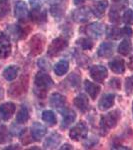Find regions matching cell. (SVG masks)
<instances>
[{
  "label": "cell",
  "mask_w": 133,
  "mask_h": 150,
  "mask_svg": "<svg viewBox=\"0 0 133 150\" xmlns=\"http://www.w3.org/2000/svg\"><path fill=\"white\" fill-rule=\"evenodd\" d=\"M35 92L37 96L43 98L47 93V90L53 86V80L45 71H39L35 75L34 78Z\"/></svg>",
  "instance_id": "1"
},
{
  "label": "cell",
  "mask_w": 133,
  "mask_h": 150,
  "mask_svg": "<svg viewBox=\"0 0 133 150\" xmlns=\"http://www.w3.org/2000/svg\"><path fill=\"white\" fill-rule=\"evenodd\" d=\"M120 119V111L114 110L111 112L107 113V114L103 115L100 120V127L102 130L107 131V130L111 129V128L115 127L117 125L118 121Z\"/></svg>",
  "instance_id": "2"
},
{
  "label": "cell",
  "mask_w": 133,
  "mask_h": 150,
  "mask_svg": "<svg viewBox=\"0 0 133 150\" xmlns=\"http://www.w3.org/2000/svg\"><path fill=\"white\" fill-rule=\"evenodd\" d=\"M68 45L67 39L64 37H57L51 42L47 50V53L49 56H56L59 53H61Z\"/></svg>",
  "instance_id": "3"
},
{
  "label": "cell",
  "mask_w": 133,
  "mask_h": 150,
  "mask_svg": "<svg viewBox=\"0 0 133 150\" xmlns=\"http://www.w3.org/2000/svg\"><path fill=\"white\" fill-rule=\"evenodd\" d=\"M88 134V127L84 122H79L69 131V137L74 141H80L85 139Z\"/></svg>",
  "instance_id": "4"
},
{
  "label": "cell",
  "mask_w": 133,
  "mask_h": 150,
  "mask_svg": "<svg viewBox=\"0 0 133 150\" xmlns=\"http://www.w3.org/2000/svg\"><path fill=\"white\" fill-rule=\"evenodd\" d=\"M11 54L10 37L4 32H0V58L5 59Z\"/></svg>",
  "instance_id": "5"
},
{
  "label": "cell",
  "mask_w": 133,
  "mask_h": 150,
  "mask_svg": "<svg viewBox=\"0 0 133 150\" xmlns=\"http://www.w3.org/2000/svg\"><path fill=\"white\" fill-rule=\"evenodd\" d=\"M89 73H90L91 78L98 83H102L108 75L107 69L102 65H93L89 70Z\"/></svg>",
  "instance_id": "6"
},
{
  "label": "cell",
  "mask_w": 133,
  "mask_h": 150,
  "mask_svg": "<svg viewBox=\"0 0 133 150\" xmlns=\"http://www.w3.org/2000/svg\"><path fill=\"white\" fill-rule=\"evenodd\" d=\"M44 42H45V37L41 34H36L32 37L29 46H30L31 53L33 55H38L42 52L43 48H44Z\"/></svg>",
  "instance_id": "7"
},
{
  "label": "cell",
  "mask_w": 133,
  "mask_h": 150,
  "mask_svg": "<svg viewBox=\"0 0 133 150\" xmlns=\"http://www.w3.org/2000/svg\"><path fill=\"white\" fill-rule=\"evenodd\" d=\"M49 104L59 112H63L66 109V98L60 93H53L49 98Z\"/></svg>",
  "instance_id": "8"
},
{
  "label": "cell",
  "mask_w": 133,
  "mask_h": 150,
  "mask_svg": "<svg viewBox=\"0 0 133 150\" xmlns=\"http://www.w3.org/2000/svg\"><path fill=\"white\" fill-rule=\"evenodd\" d=\"M14 13H15V17L17 18L18 20L22 21V22H25V21L27 20V18L29 17V10L25 2L22 1V0L16 2Z\"/></svg>",
  "instance_id": "9"
},
{
  "label": "cell",
  "mask_w": 133,
  "mask_h": 150,
  "mask_svg": "<svg viewBox=\"0 0 133 150\" xmlns=\"http://www.w3.org/2000/svg\"><path fill=\"white\" fill-rule=\"evenodd\" d=\"M103 32H104V26H103V24H101L99 22L91 23L85 27L86 34L88 36H90L91 38H95V39L101 37Z\"/></svg>",
  "instance_id": "10"
},
{
  "label": "cell",
  "mask_w": 133,
  "mask_h": 150,
  "mask_svg": "<svg viewBox=\"0 0 133 150\" xmlns=\"http://www.w3.org/2000/svg\"><path fill=\"white\" fill-rule=\"evenodd\" d=\"M31 137L34 141H40L47 133V128L39 122H34L31 126Z\"/></svg>",
  "instance_id": "11"
},
{
  "label": "cell",
  "mask_w": 133,
  "mask_h": 150,
  "mask_svg": "<svg viewBox=\"0 0 133 150\" xmlns=\"http://www.w3.org/2000/svg\"><path fill=\"white\" fill-rule=\"evenodd\" d=\"M16 106L13 102H5L0 105V116L4 121H7L13 116Z\"/></svg>",
  "instance_id": "12"
},
{
  "label": "cell",
  "mask_w": 133,
  "mask_h": 150,
  "mask_svg": "<svg viewBox=\"0 0 133 150\" xmlns=\"http://www.w3.org/2000/svg\"><path fill=\"white\" fill-rule=\"evenodd\" d=\"M90 14H91V11L89 10L88 7H81V8H78L73 11V13H72V18H73L74 21H76V22L83 23V22H86L87 20H89Z\"/></svg>",
  "instance_id": "13"
},
{
  "label": "cell",
  "mask_w": 133,
  "mask_h": 150,
  "mask_svg": "<svg viewBox=\"0 0 133 150\" xmlns=\"http://www.w3.org/2000/svg\"><path fill=\"white\" fill-rule=\"evenodd\" d=\"M26 88H27V82H26V80H24V78H21L19 81L11 85V87L9 88V95L20 96L23 93H25Z\"/></svg>",
  "instance_id": "14"
},
{
  "label": "cell",
  "mask_w": 133,
  "mask_h": 150,
  "mask_svg": "<svg viewBox=\"0 0 133 150\" xmlns=\"http://www.w3.org/2000/svg\"><path fill=\"white\" fill-rule=\"evenodd\" d=\"M115 100V95L112 93H107L101 97V99L98 102V108L101 111H105L108 110L109 108H111L114 104Z\"/></svg>",
  "instance_id": "15"
},
{
  "label": "cell",
  "mask_w": 133,
  "mask_h": 150,
  "mask_svg": "<svg viewBox=\"0 0 133 150\" xmlns=\"http://www.w3.org/2000/svg\"><path fill=\"white\" fill-rule=\"evenodd\" d=\"M74 105L76 106V108L81 112H86L89 108V100L87 98V96L85 94H79L77 95L73 100Z\"/></svg>",
  "instance_id": "16"
},
{
  "label": "cell",
  "mask_w": 133,
  "mask_h": 150,
  "mask_svg": "<svg viewBox=\"0 0 133 150\" xmlns=\"http://www.w3.org/2000/svg\"><path fill=\"white\" fill-rule=\"evenodd\" d=\"M62 115H63V118H62L61 126L60 127L62 129H66L67 127H69V125H71L72 123L75 121L76 113L72 109H65L62 112Z\"/></svg>",
  "instance_id": "17"
},
{
  "label": "cell",
  "mask_w": 133,
  "mask_h": 150,
  "mask_svg": "<svg viewBox=\"0 0 133 150\" xmlns=\"http://www.w3.org/2000/svg\"><path fill=\"white\" fill-rule=\"evenodd\" d=\"M113 52H114V46L111 42H103L97 50L98 56L102 58H109L112 56Z\"/></svg>",
  "instance_id": "18"
},
{
  "label": "cell",
  "mask_w": 133,
  "mask_h": 150,
  "mask_svg": "<svg viewBox=\"0 0 133 150\" xmlns=\"http://www.w3.org/2000/svg\"><path fill=\"white\" fill-rule=\"evenodd\" d=\"M109 68L112 70L114 73L122 74L125 71V62L122 58L115 57L109 62Z\"/></svg>",
  "instance_id": "19"
},
{
  "label": "cell",
  "mask_w": 133,
  "mask_h": 150,
  "mask_svg": "<svg viewBox=\"0 0 133 150\" xmlns=\"http://www.w3.org/2000/svg\"><path fill=\"white\" fill-rule=\"evenodd\" d=\"M61 138H62L61 135L58 134L57 132H54V133H52V134H50L44 141V148H46V149L56 148L58 145L60 144Z\"/></svg>",
  "instance_id": "20"
},
{
  "label": "cell",
  "mask_w": 133,
  "mask_h": 150,
  "mask_svg": "<svg viewBox=\"0 0 133 150\" xmlns=\"http://www.w3.org/2000/svg\"><path fill=\"white\" fill-rule=\"evenodd\" d=\"M8 31L14 39H23L27 36L28 30L18 25H10L8 27Z\"/></svg>",
  "instance_id": "21"
},
{
  "label": "cell",
  "mask_w": 133,
  "mask_h": 150,
  "mask_svg": "<svg viewBox=\"0 0 133 150\" xmlns=\"http://www.w3.org/2000/svg\"><path fill=\"white\" fill-rule=\"evenodd\" d=\"M29 16H30L31 20L35 23H43L46 21V11L45 10H41L40 9H32L29 12Z\"/></svg>",
  "instance_id": "22"
},
{
  "label": "cell",
  "mask_w": 133,
  "mask_h": 150,
  "mask_svg": "<svg viewBox=\"0 0 133 150\" xmlns=\"http://www.w3.org/2000/svg\"><path fill=\"white\" fill-rule=\"evenodd\" d=\"M84 88H85L86 92L90 95V97L93 99L97 98L99 92L101 90V87L97 85V84L93 83V82H90L89 80H85L84 82Z\"/></svg>",
  "instance_id": "23"
},
{
  "label": "cell",
  "mask_w": 133,
  "mask_h": 150,
  "mask_svg": "<svg viewBox=\"0 0 133 150\" xmlns=\"http://www.w3.org/2000/svg\"><path fill=\"white\" fill-rule=\"evenodd\" d=\"M108 7V2L107 0H101V1L96 2L92 7V13L96 17H102L104 15L106 9Z\"/></svg>",
  "instance_id": "24"
},
{
  "label": "cell",
  "mask_w": 133,
  "mask_h": 150,
  "mask_svg": "<svg viewBox=\"0 0 133 150\" xmlns=\"http://www.w3.org/2000/svg\"><path fill=\"white\" fill-rule=\"evenodd\" d=\"M19 72V67L16 65H10V66L6 67L3 71V77L8 81H13L14 79L17 77Z\"/></svg>",
  "instance_id": "25"
},
{
  "label": "cell",
  "mask_w": 133,
  "mask_h": 150,
  "mask_svg": "<svg viewBox=\"0 0 133 150\" xmlns=\"http://www.w3.org/2000/svg\"><path fill=\"white\" fill-rule=\"evenodd\" d=\"M69 69V63L67 60H60L54 65V72L58 76L66 74Z\"/></svg>",
  "instance_id": "26"
},
{
  "label": "cell",
  "mask_w": 133,
  "mask_h": 150,
  "mask_svg": "<svg viewBox=\"0 0 133 150\" xmlns=\"http://www.w3.org/2000/svg\"><path fill=\"white\" fill-rule=\"evenodd\" d=\"M29 119V111L27 109L25 105H22L19 109L17 115H16V121L20 124H23V123H26Z\"/></svg>",
  "instance_id": "27"
},
{
  "label": "cell",
  "mask_w": 133,
  "mask_h": 150,
  "mask_svg": "<svg viewBox=\"0 0 133 150\" xmlns=\"http://www.w3.org/2000/svg\"><path fill=\"white\" fill-rule=\"evenodd\" d=\"M42 120L44 122H46L48 125H50V126H53V125H55L57 123L56 116H55L54 113H53L52 111H50V110L43 111V113H42Z\"/></svg>",
  "instance_id": "28"
},
{
  "label": "cell",
  "mask_w": 133,
  "mask_h": 150,
  "mask_svg": "<svg viewBox=\"0 0 133 150\" xmlns=\"http://www.w3.org/2000/svg\"><path fill=\"white\" fill-rule=\"evenodd\" d=\"M106 34H107V37L110 38V39H119L122 36V32L121 29L118 28L117 26H110L106 29Z\"/></svg>",
  "instance_id": "29"
},
{
  "label": "cell",
  "mask_w": 133,
  "mask_h": 150,
  "mask_svg": "<svg viewBox=\"0 0 133 150\" xmlns=\"http://www.w3.org/2000/svg\"><path fill=\"white\" fill-rule=\"evenodd\" d=\"M10 12V2L8 0H0V20H2Z\"/></svg>",
  "instance_id": "30"
},
{
  "label": "cell",
  "mask_w": 133,
  "mask_h": 150,
  "mask_svg": "<svg viewBox=\"0 0 133 150\" xmlns=\"http://www.w3.org/2000/svg\"><path fill=\"white\" fill-rule=\"evenodd\" d=\"M130 51H131V43L128 39H124L118 46V52L121 55L126 56V55L129 54Z\"/></svg>",
  "instance_id": "31"
},
{
  "label": "cell",
  "mask_w": 133,
  "mask_h": 150,
  "mask_svg": "<svg viewBox=\"0 0 133 150\" xmlns=\"http://www.w3.org/2000/svg\"><path fill=\"white\" fill-rule=\"evenodd\" d=\"M76 43L80 45L81 48L83 50H90L91 48L93 47V45H94L92 40L89 39V38H85V37L79 38V39L76 41Z\"/></svg>",
  "instance_id": "32"
},
{
  "label": "cell",
  "mask_w": 133,
  "mask_h": 150,
  "mask_svg": "<svg viewBox=\"0 0 133 150\" xmlns=\"http://www.w3.org/2000/svg\"><path fill=\"white\" fill-rule=\"evenodd\" d=\"M10 140V134L5 125H0V144H4Z\"/></svg>",
  "instance_id": "33"
},
{
  "label": "cell",
  "mask_w": 133,
  "mask_h": 150,
  "mask_svg": "<svg viewBox=\"0 0 133 150\" xmlns=\"http://www.w3.org/2000/svg\"><path fill=\"white\" fill-rule=\"evenodd\" d=\"M67 81H69L68 83L71 86L79 87V85H80L81 78H80V76L78 75V73H74V72H73V73H71L69 75V77L67 78Z\"/></svg>",
  "instance_id": "34"
},
{
  "label": "cell",
  "mask_w": 133,
  "mask_h": 150,
  "mask_svg": "<svg viewBox=\"0 0 133 150\" xmlns=\"http://www.w3.org/2000/svg\"><path fill=\"white\" fill-rule=\"evenodd\" d=\"M109 20L112 23H118L120 21V15H119V10L118 9L112 7L109 12Z\"/></svg>",
  "instance_id": "35"
},
{
  "label": "cell",
  "mask_w": 133,
  "mask_h": 150,
  "mask_svg": "<svg viewBox=\"0 0 133 150\" xmlns=\"http://www.w3.org/2000/svg\"><path fill=\"white\" fill-rule=\"evenodd\" d=\"M123 22L127 25H132L133 24V10L127 9L123 14Z\"/></svg>",
  "instance_id": "36"
},
{
  "label": "cell",
  "mask_w": 133,
  "mask_h": 150,
  "mask_svg": "<svg viewBox=\"0 0 133 150\" xmlns=\"http://www.w3.org/2000/svg\"><path fill=\"white\" fill-rule=\"evenodd\" d=\"M125 92L127 95L133 94V76L127 77L125 79Z\"/></svg>",
  "instance_id": "37"
},
{
  "label": "cell",
  "mask_w": 133,
  "mask_h": 150,
  "mask_svg": "<svg viewBox=\"0 0 133 150\" xmlns=\"http://www.w3.org/2000/svg\"><path fill=\"white\" fill-rule=\"evenodd\" d=\"M63 12H64L63 9H62L59 5H57V4H55V5H53L51 7V13L56 19H59L61 17V16L63 15Z\"/></svg>",
  "instance_id": "38"
},
{
  "label": "cell",
  "mask_w": 133,
  "mask_h": 150,
  "mask_svg": "<svg viewBox=\"0 0 133 150\" xmlns=\"http://www.w3.org/2000/svg\"><path fill=\"white\" fill-rule=\"evenodd\" d=\"M38 65L44 70H49L50 69V63L47 61L46 59H40L38 61Z\"/></svg>",
  "instance_id": "39"
},
{
  "label": "cell",
  "mask_w": 133,
  "mask_h": 150,
  "mask_svg": "<svg viewBox=\"0 0 133 150\" xmlns=\"http://www.w3.org/2000/svg\"><path fill=\"white\" fill-rule=\"evenodd\" d=\"M110 85L114 89H120V85H121V80L119 78H112L110 81Z\"/></svg>",
  "instance_id": "40"
},
{
  "label": "cell",
  "mask_w": 133,
  "mask_h": 150,
  "mask_svg": "<svg viewBox=\"0 0 133 150\" xmlns=\"http://www.w3.org/2000/svg\"><path fill=\"white\" fill-rule=\"evenodd\" d=\"M30 5L32 9H40L41 8V1L40 0H29Z\"/></svg>",
  "instance_id": "41"
},
{
  "label": "cell",
  "mask_w": 133,
  "mask_h": 150,
  "mask_svg": "<svg viewBox=\"0 0 133 150\" xmlns=\"http://www.w3.org/2000/svg\"><path fill=\"white\" fill-rule=\"evenodd\" d=\"M121 32H122V35H125L126 37H130V36L133 34L132 29L130 28L129 26H125L124 28L121 29Z\"/></svg>",
  "instance_id": "42"
},
{
  "label": "cell",
  "mask_w": 133,
  "mask_h": 150,
  "mask_svg": "<svg viewBox=\"0 0 133 150\" xmlns=\"http://www.w3.org/2000/svg\"><path fill=\"white\" fill-rule=\"evenodd\" d=\"M98 142V139L96 138H90L89 139V142H86V143H84V147H87V148H89V147H93L94 145Z\"/></svg>",
  "instance_id": "43"
},
{
  "label": "cell",
  "mask_w": 133,
  "mask_h": 150,
  "mask_svg": "<svg viewBox=\"0 0 133 150\" xmlns=\"http://www.w3.org/2000/svg\"><path fill=\"white\" fill-rule=\"evenodd\" d=\"M128 66H129L130 70H133V56L130 57L129 62H128Z\"/></svg>",
  "instance_id": "44"
},
{
  "label": "cell",
  "mask_w": 133,
  "mask_h": 150,
  "mask_svg": "<svg viewBox=\"0 0 133 150\" xmlns=\"http://www.w3.org/2000/svg\"><path fill=\"white\" fill-rule=\"evenodd\" d=\"M61 149H73V147H72V145H70V144H64L63 146H61L60 147Z\"/></svg>",
  "instance_id": "45"
},
{
  "label": "cell",
  "mask_w": 133,
  "mask_h": 150,
  "mask_svg": "<svg viewBox=\"0 0 133 150\" xmlns=\"http://www.w3.org/2000/svg\"><path fill=\"white\" fill-rule=\"evenodd\" d=\"M73 1H74V4H75V5H79V4L83 3L85 0H73Z\"/></svg>",
  "instance_id": "46"
},
{
  "label": "cell",
  "mask_w": 133,
  "mask_h": 150,
  "mask_svg": "<svg viewBox=\"0 0 133 150\" xmlns=\"http://www.w3.org/2000/svg\"><path fill=\"white\" fill-rule=\"evenodd\" d=\"M2 97H3V90L0 88V99H1Z\"/></svg>",
  "instance_id": "47"
},
{
  "label": "cell",
  "mask_w": 133,
  "mask_h": 150,
  "mask_svg": "<svg viewBox=\"0 0 133 150\" xmlns=\"http://www.w3.org/2000/svg\"><path fill=\"white\" fill-rule=\"evenodd\" d=\"M132 113H133V102H132Z\"/></svg>",
  "instance_id": "48"
},
{
  "label": "cell",
  "mask_w": 133,
  "mask_h": 150,
  "mask_svg": "<svg viewBox=\"0 0 133 150\" xmlns=\"http://www.w3.org/2000/svg\"><path fill=\"white\" fill-rule=\"evenodd\" d=\"M132 3H133V2H132Z\"/></svg>",
  "instance_id": "49"
}]
</instances>
